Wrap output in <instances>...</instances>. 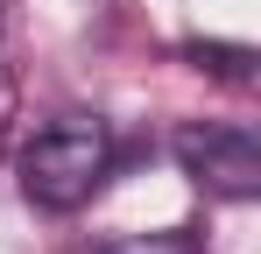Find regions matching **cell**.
<instances>
[{
  "label": "cell",
  "mask_w": 261,
  "mask_h": 254,
  "mask_svg": "<svg viewBox=\"0 0 261 254\" xmlns=\"http://www.w3.org/2000/svg\"><path fill=\"white\" fill-rule=\"evenodd\" d=\"M0 141H7V85H0Z\"/></svg>",
  "instance_id": "4"
},
{
  "label": "cell",
  "mask_w": 261,
  "mask_h": 254,
  "mask_svg": "<svg viewBox=\"0 0 261 254\" xmlns=\"http://www.w3.org/2000/svg\"><path fill=\"white\" fill-rule=\"evenodd\" d=\"M85 254H198V233H184V226H170V233H127V240H99Z\"/></svg>",
  "instance_id": "3"
},
{
  "label": "cell",
  "mask_w": 261,
  "mask_h": 254,
  "mask_svg": "<svg viewBox=\"0 0 261 254\" xmlns=\"http://www.w3.org/2000/svg\"><path fill=\"white\" fill-rule=\"evenodd\" d=\"M176 163L198 191L247 205L261 191V148L247 127H176Z\"/></svg>",
  "instance_id": "2"
},
{
  "label": "cell",
  "mask_w": 261,
  "mask_h": 254,
  "mask_svg": "<svg viewBox=\"0 0 261 254\" xmlns=\"http://www.w3.org/2000/svg\"><path fill=\"white\" fill-rule=\"evenodd\" d=\"M106 176H113V134L106 120H85V113L43 127L21 148V198L43 212H78Z\"/></svg>",
  "instance_id": "1"
}]
</instances>
